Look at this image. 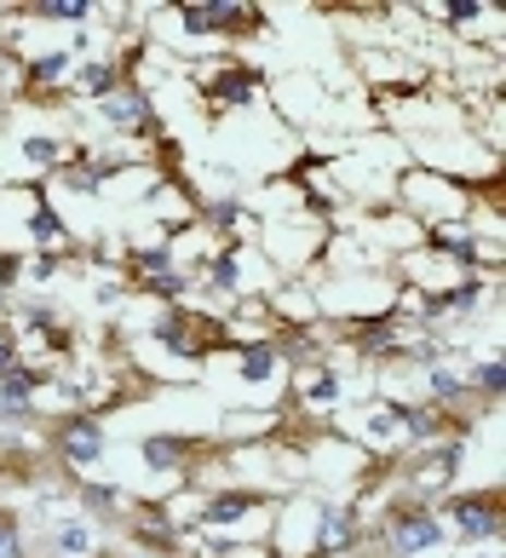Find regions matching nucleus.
Masks as SVG:
<instances>
[{
    "label": "nucleus",
    "mask_w": 506,
    "mask_h": 558,
    "mask_svg": "<svg viewBox=\"0 0 506 558\" xmlns=\"http://www.w3.org/2000/svg\"><path fill=\"white\" fill-rule=\"evenodd\" d=\"M443 542V524L432 519L426 507H409V512H397V519H386V547L391 558H420L426 547Z\"/></svg>",
    "instance_id": "1"
},
{
    "label": "nucleus",
    "mask_w": 506,
    "mask_h": 558,
    "mask_svg": "<svg viewBox=\"0 0 506 558\" xmlns=\"http://www.w3.org/2000/svg\"><path fill=\"white\" fill-rule=\"evenodd\" d=\"M449 512L460 519V535H467V542H495L501 535V489L460 495V501H449Z\"/></svg>",
    "instance_id": "2"
},
{
    "label": "nucleus",
    "mask_w": 506,
    "mask_h": 558,
    "mask_svg": "<svg viewBox=\"0 0 506 558\" xmlns=\"http://www.w3.org/2000/svg\"><path fill=\"white\" fill-rule=\"evenodd\" d=\"M52 444L70 466H93L104 454V432H98V421H63V426H52Z\"/></svg>",
    "instance_id": "3"
},
{
    "label": "nucleus",
    "mask_w": 506,
    "mask_h": 558,
    "mask_svg": "<svg viewBox=\"0 0 506 558\" xmlns=\"http://www.w3.org/2000/svg\"><path fill=\"white\" fill-rule=\"evenodd\" d=\"M357 519L351 512H323V524H316V558H340L346 547H357Z\"/></svg>",
    "instance_id": "4"
},
{
    "label": "nucleus",
    "mask_w": 506,
    "mask_h": 558,
    "mask_svg": "<svg viewBox=\"0 0 506 558\" xmlns=\"http://www.w3.org/2000/svg\"><path fill=\"white\" fill-rule=\"evenodd\" d=\"M98 110H104V121H116V128H144V121H150V105H144V93H133V87L110 93Z\"/></svg>",
    "instance_id": "5"
},
{
    "label": "nucleus",
    "mask_w": 506,
    "mask_h": 558,
    "mask_svg": "<svg viewBox=\"0 0 506 558\" xmlns=\"http://www.w3.org/2000/svg\"><path fill=\"white\" fill-rule=\"evenodd\" d=\"M35 386H40L35 368H7V375H0V403H7V409H24V403L35 398Z\"/></svg>",
    "instance_id": "6"
},
{
    "label": "nucleus",
    "mask_w": 506,
    "mask_h": 558,
    "mask_svg": "<svg viewBox=\"0 0 506 558\" xmlns=\"http://www.w3.org/2000/svg\"><path fill=\"white\" fill-rule=\"evenodd\" d=\"M144 461L156 472H173L179 461H190V444L184 438H144Z\"/></svg>",
    "instance_id": "7"
},
{
    "label": "nucleus",
    "mask_w": 506,
    "mask_h": 558,
    "mask_svg": "<svg viewBox=\"0 0 506 558\" xmlns=\"http://www.w3.org/2000/svg\"><path fill=\"white\" fill-rule=\"evenodd\" d=\"M270 368H277V345L270 340L242 345V380H270Z\"/></svg>",
    "instance_id": "8"
},
{
    "label": "nucleus",
    "mask_w": 506,
    "mask_h": 558,
    "mask_svg": "<svg viewBox=\"0 0 506 558\" xmlns=\"http://www.w3.org/2000/svg\"><path fill=\"white\" fill-rule=\"evenodd\" d=\"M35 17H63V24H81V17L93 12V0H40V7H29Z\"/></svg>",
    "instance_id": "9"
},
{
    "label": "nucleus",
    "mask_w": 506,
    "mask_h": 558,
    "mask_svg": "<svg viewBox=\"0 0 506 558\" xmlns=\"http://www.w3.org/2000/svg\"><path fill=\"white\" fill-rule=\"evenodd\" d=\"M253 93V75H225V81H207V98H225V105H242Z\"/></svg>",
    "instance_id": "10"
},
{
    "label": "nucleus",
    "mask_w": 506,
    "mask_h": 558,
    "mask_svg": "<svg viewBox=\"0 0 506 558\" xmlns=\"http://www.w3.org/2000/svg\"><path fill=\"white\" fill-rule=\"evenodd\" d=\"M426 391H432V403H455V398H467V386H460L449 368H432L426 375Z\"/></svg>",
    "instance_id": "11"
},
{
    "label": "nucleus",
    "mask_w": 506,
    "mask_h": 558,
    "mask_svg": "<svg viewBox=\"0 0 506 558\" xmlns=\"http://www.w3.org/2000/svg\"><path fill=\"white\" fill-rule=\"evenodd\" d=\"M63 70H70V52H47V58H35V64H29V81H58Z\"/></svg>",
    "instance_id": "12"
},
{
    "label": "nucleus",
    "mask_w": 506,
    "mask_h": 558,
    "mask_svg": "<svg viewBox=\"0 0 506 558\" xmlns=\"http://www.w3.org/2000/svg\"><path fill=\"white\" fill-rule=\"evenodd\" d=\"M116 81H121L116 64H87V87H93L98 98H110V93H116Z\"/></svg>",
    "instance_id": "13"
},
{
    "label": "nucleus",
    "mask_w": 506,
    "mask_h": 558,
    "mask_svg": "<svg viewBox=\"0 0 506 558\" xmlns=\"http://www.w3.org/2000/svg\"><path fill=\"white\" fill-rule=\"evenodd\" d=\"M248 507H260V495H219V501L207 507V519H230V512H248Z\"/></svg>",
    "instance_id": "14"
},
{
    "label": "nucleus",
    "mask_w": 506,
    "mask_h": 558,
    "mask_svg": "<svg viewBox=\"0 0 506 558\" xmlns=\"http://www.w3.org/2000/svg\"><path fill=\"white\" fill-rule=\"evenodd\" d=\"M501 386H506V368L501 363H483L478 368V391H483V398H501Z\"/></svg>",
    "instance_id": "15"
},
{
    "label": "nucleus",
    "mask_w": 506,
    "mask_h": 558,
    "mask_svg": "<svg viewBox=\"0 0 506 558\" xmlns=\"http://www.w3.org/2000/svg\"><path fill=\"white\" fill-rule=\"evenodd\" d=\"M340 398V380L334 375H316V386H311V403H334Z\"/></svg>",
    "instance_id": "16"
},
{
    "label": "nucleus",
    "mask_w": 506,
    "mask_h": 558,
    "mask_svg": "<svg viewBox=\"0 0 506 558\" xmlns=\"http://www.w3.org/2000/svg\"><path fill=\"white\" fill-rule=\"evenodd\" d=\"M24 150H29V161H40V168H47V161H58V144H52V138H29Z\"/></svg>",
    "instance_id": "17"
},
{
    "label": "nucleus",
    "mask_w": 506,
    "mask_h": 558,
    "mask_svg": "<svg viewBox=\"0 0 506 558\" xmlns=\"http://www.w3.org/2000/svg\"><path fill=\"white\" fill-rule=\"evenodd\" d=\"M58 547H63V553H81V547H87V530H81V524H70V530L58 535Z\"/></svg>",
    "instance_id": "18"
},
{
    "label": "nucleus",
    "mask_w": 506,
    "mask_h": 558,
    "mask_svg": "<svg viewBox=\"0 0 506 558\" xmlns=\"http://www.w3.org/2000/svg\"><path fill=\"white\" fill-rule=\"evenodd\" d=\"M230 282H237V259L225 254V259L214 265V288H230Z\"/></svg>",
    "instance_id": "19"
},
{
    "label": "nucleus",
    "mask_w": 506,
    "mask_h": 558,
    "mask_svg": "<svg viewBox=\"0 0 506 558\" xmlns=\"http://www.w3.org/2000/svg\"><path fill=\"white\" fill-rule=\"evenodd\" d=\"M12 368V335H0V375Z\"/></svg>",
    "instance_id": "20"
},
{
    "label": "nucleus",
    "mask_w": 506,
    "mask_h": 558,
    "mask_svg": "<svg viewBox=\"0 0 506 558\" xmlns=\"http://www.w3.org/2000/svg\"><path fill=\"white\" fill-rule=\"evenodd\" d=\"M24 558H29V553H24Z\"/></svg>",
    "instance_id": "21"
}]
</instances>
